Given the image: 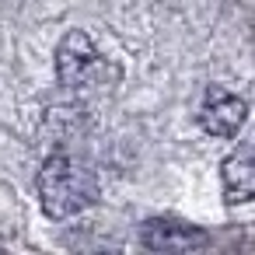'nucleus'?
Wrapping results in <instances>:
<instances>
[{
	"label": "nucleus",
	"instance_id": "obj_1",
	"mask_svg": "<svg viewBox=\"0 0 255 255\" xmlns=\"http://www.w3.org/2000/svg\"><path fill=\"white\" fill-rule=\"evenodd\" d=\"M39 199L46 217L53 220L77 217L98 203V178L84 161L70 154H53L39 171Z\"/></svg>",
	"mask_w": 255,
	"mask_h": 255
},
{
	"label": "nucleus",
	"instance_id": "obj_4",
	"mask_svg": "<svg viewBox=\"0 0 255 255\" xmlns=\"http://www.w3.org/2000/svg\"><path fill=\"white\" fill-rule=\"evenodd\" d=\"M220 185H224V199L231 206L255 199V143H241L234 154L224 157Z\"/></svg>",
	"mask_w": 255,
	"mask_h": 255
},
{
	"label": "nucleus",
	"instance_id": "obj_2",
	"mask_svg": "<svg viewBox=\"0 0 255 255\" xmlns=\"http://www.w3.org/2000/svg\"><path fill=\"white\" fill-rule=\"evenodd\" d=\"M56 74L70 91H91L119 81V70L109 67V60L95 49V42L84 32H70L56 49Z\"/></svg>",
	"mask_w": 255,
	"mask_h": 255
},
{
	"label": "nucleus",
	"instance_id": "obj_3",
	"mask_svg": "<svg viewBox=\"0 0 255 255\" xmlns=\"http://www.w3.org/2000/svg\"><path fill=\"white\" fill-rule=\"evenodd\" d=\"M248 119V102L224 91V88H210L206 98H203V109H199V123L210 136H220V140H231L238 136V129L245 126Z\"/></svg>",
	"mask_w": 255,
	"mask_h": 255
},
{
	"label": "nucleus",
	"instance_id": "obj_5",
	"mask_svg": "<svg viewBox=\"0 0 255 255\" xmlns=\"http://www.w3.org/2000/svg\"><path fill=\"white\" fill-rule=\"evenodd\" d=\"M140 241L154 252H192L206 245V234L182 224V220H168V217H154L140 227Z\"/></svg>",
	"mask_w": 255,
	"mask_h": 255
}]
</instances>
